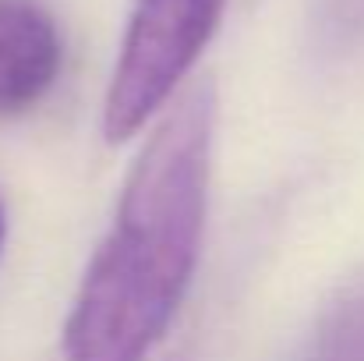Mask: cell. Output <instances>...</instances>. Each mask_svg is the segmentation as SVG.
Segmentation results:
<instances>
[{"mask_svg":"<svg viewBox=\"0 0 364 361\" xmlns=\"http://www.w3.org/2000/svg\"><path fill=\"white\" fill-rule=\"evenodd\" d=\"M216 93L166 107L127 170L121 202L64 323V361H145L170 330L205 234Z\"/></svg>","mask_w":364,"mask_h":361,"instance_id":"6da1fadb","label":"cell"},{"mask_svg":"<svg viewBox=\"0 0 364 361\" xmlns=\"http://www.w3.org/2000/svg\"><path fill=\"white\" fill-rule=\"evenodd\" d=\"M227 0H134L103 100L110 145L141 131L181 89L220 28Z\"/></svg>","mask_w":364,"mask_h":361,"instance_id":"7a4b0ae2","label":"cell"},{"mask_svg":"<svg viewBox=\"0 0 364 361\" xmlns=\"http://www.w3.org/2000/svg\"><path fill=\"white\" fill-rule=\"evenodd\" d=\"M64 43L39 0H0V120L21 117L53 89Z\"/></svg>","mask_w":364,"mask_h":361,"instance_id":"3957f363","label":"cell"},{"mask_svg":"<svg viewBox=\"0 0 364 361\" xmlns=\"http://www.w3.org/2000/svg\"><path fill=\"white\" fill-rule=\"evenodd\" d=\"M4 231H7V224H4V202H0V248H4Z\"/></svg>","mask_w":364,"mask_h":361,"instance_id":"277c9868","label":"cell"}]
</instances>
